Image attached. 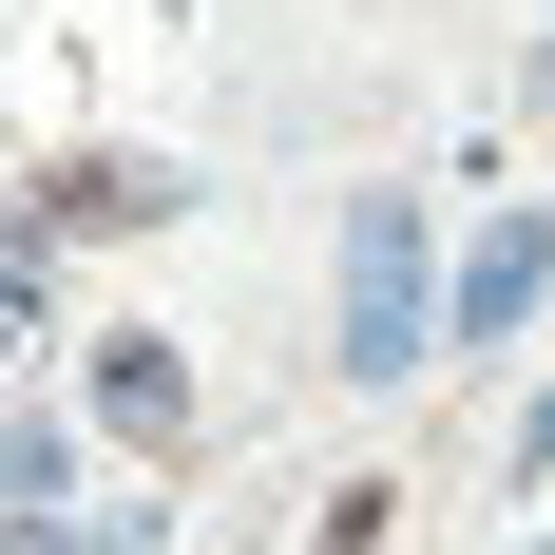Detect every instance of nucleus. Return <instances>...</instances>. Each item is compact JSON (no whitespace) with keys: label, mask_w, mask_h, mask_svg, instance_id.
<instances>
[{"label":"nucleus","mask_w":555,"mask_h":555,"mask_svg":"<svg viewBox=\"0 0 555 555\" xmlns=\"http://www.w3.org/2000/svg\"><path fill=\"white\" fill-rule=\"evenodd\" d=\"M345 384H402L422 364V192H364L345 211V345H326Z\"/></svg>","instance_id":"f257e3e1"},{"label":"nucleus","mask_w":555,"mask_h":555,"mask_svg":"<svg viewBox=\"0 0 555 555\" xmlns=\"http://www.w3.org/2000/svg\"><path fill=\"white\" fill-rule=\"evenodd\" d=\"M96 422H115V441H172V422H192V364H172V345H115V364H96Z\"/></svg>","instance_id":"20e7f679"},{"label":"nucleus","mask_w":555,"mask_h":555,"mask_svg":"<svg viewBox=\"0 0 555 555\" xmlns=\"http://www.w3.org/2000/svg\"><path fill=\"white\" fill-rule=\"evenodd\" d=\"M172 211H192L172 154H77V172H39V230H172Z\"/></svg>","instance_id":"f03ea898"},{"label":"nucleus","mask_w":555,"mask_h":555,"mask_svg":"<svg viewBox=\"0 0 555 555\" xmlns=\"http://www.w3.org/2000/svg\"><path fill=\"white\" fill-rule=\"evenodd\" d=\"M96 555H154V517H115V537H96Z\"/></svg>","instance_id":"423d86ee"},{"label":"nucleus","mask_w":555,"mask_h":555,"mask_svg":"<svg viewBox=\"0 0 555 555\" xmlns=\"http://www.w3.org/2000/svg\"><path fill=\"white\" fill-rule=\"evenodd\" d=\"M57 479H77V441L20 402V422H0V517H20V537H57Z\"/></svg>","instance_id":"39448f33"},{"label":"nucleus","mask_w":555,"mask_h":555,"mask_svg":"<svg viewBox=\"0 0 555 555\" xmlns=\"http://www.w3.org/2000/svg\"><path fill=\"white\" fill-rule=\"evenodd\" d=\"M537 269H555V230H537V211H499L479 249H460V345H499L517 307H537Z\"/></svg>","instance_id":"7ed1b4c3"}]
</instances>
